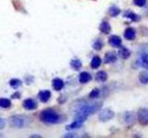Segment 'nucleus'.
Segmentation results:
<instances>
[{
  "instance_id": "12",
  "label": "nucleus",
  "mask_w": 148,
  "mask_h": 138,
  "mask_svg": "<svg viewBox=\"0 0 148 138\" xmlns=\"http://www.w3.org/2000/svg\"><path fill=\"white\" fill-rule=\"evenodd\" d=\"M119 55L122 59H128L130 56H131V51H130L128 48L124 47V46H120L119 50Z\"/></svg>"
},
{
  "instance_id": "14",
  "label": "nucleus",
  "mask_w": 148,
  "mask_h": 138,
  "mask_svg": "<svg viewBox=\"0 0 148 138\" xmlns=\"http://www.w3.org/2000/svg\"><path fill=\"white\" fill-rule=\"evenodd\" d=\"M79 80H80V82L82 83V84H86V83H88L89 81L92 80V76L88 72H82L80 74Z\"/></svg>"
},
{
  "instance_id": "22",
  "label": "nucleus",
  "mask_w": 148,
  "mask_h": 138,
  "mask_svg": "<svg viewBox=\"0 0 148 138\" xmlns=\"http://www.w3.org/2000/svg\"><path fill=\"white\" fill-rule=\"evenodd\" d=\"M108 13H109V15L111 17H117L119 14L120 13V9L118 7H116V6H112V7H110L109 9H108Z\"/></svg>"
},
{
  "instance_id": "17",
  "label": "nucleus",
  "mask_w": 148,
  "mask_h": 138,
  "mask_svg": "<svg viewBox=\"0 0 148 138\" xmlns=\"http://www.w3.org/2000/svg\"><path fill=\"white\" fill-rule=\"evenodd\" d=\"M99 30L100 31H102L105 34H108L109 32L111 31V27L110 24L108 21H103L99 26Z\"/></svg>"
},
{
  "instance_id": "5",
  "label": "nucleus",
  "mask_w": 148,
  "mask_h": 138,
  "mask_svg": "<svg viewBox=\"0 0 148 138\" xmlns=\"http://www.w3.org/2000/svg\"><path fill=\"white\" fill-rule=\"evenodd\" d=\"M10 123L11 125L17 128H22L25 124V118L23 116H18V115H15L10 118Z\"/></svg>"
},
{
  "instance_id": "8",
  "label": "nucleus",
  "mask_w": 148,
  "mask_h": 138,
  "mask_svg": "<svg viewBox=\"0 0 148 138\" xmlns=\"http://www.w3.org/2000/svg\"><path fill=\"white\" fill-rule=\"evenodd\" d=\"M23 108L25 110H35L37 108V103L36 101L34 99H25L23 101Z\"/></svg>"
},
{
  "instance_id": "25",
  "label": "nucleus",
  "mask_w": 148,
  "mask_h": 138,
  "mask_svg": "<svg viewBox=\"0 0 148 138\" xmlns=\"http://www.w3.org/2000/svg\"><path fill=\"white\" fill-rule=\"evenodd\" d=\"M11 105L10 100L8 99H0V107L4 108V109H7L9 108Z\"/></svg>"
},
{
  "instance_id": "30",
  "label": "nucleus",
  "mask_w": 148,
  "mask_h": 138,
  "mask_svg": "<svg viewBox=\"0 0 148 138\" xmlns=\"http://www.w3.org/2000/svg\"><path fill=\"white\" fill-rule=\"evenodd\" d=\"M4 125H5V122H4L3 120L0 118V129H2L4 127Z\"/></svg>"
},
{
  "instance_id": "4",
  "label": "nucleus",
  "mask_w": 148,
  "mask_h": 138,
  "mask_svg": "<svg viewBox=\"0 0 148 138\" xmlns=\"http://www.w3.org/2000/svg\"><path fill=\"white\" fill-rule=\"evenodd\" d=\"M137 120L143 125H148V109L141 108L138 110Z\"/></svg>"
},
{
  "instance_id": "13",
  "label": "nucleus",
  "mask_w": 148,
  "mask_h": 138,
  "mask_svg": "<svg viewBox=\"0 0 148 138\" xmlns=\"http://www.w3.org/2000/svg\"><path fill=\"white\" fill-rule=\"evenodd\" d=\"M50 97H51V92L49 90L40 91L39 94H38V98L40 99V100L42 101V102H46V101H48Z\"/></svg>"
},
{
  "instance_id": "1",
  "label": "nucleus",
  "mask_w": 148,
  "mask_h": 138,
  "mask_svg": "<svg viewBox=\"0 0 148 138\" xmlns=\"http://www.w3.org/2000/svg\"><path fill=\"white\" fill-rule=\"evenodd\" d=\"M102 103L101 102H95V103H91V104H83L82 105L79 110L76 112L75 114V121L84 122L88 116L92 113H95L101 109Z\"/></svg>"
},
{
  "instance_id": "10",
  "label": "nucleus",
  "mask_w": 148,
  "mask_h": 138,
  "mask_svg": "<svg viewBox=\"0 0 148 138\" xmlns=\"http://www.w3.org/2000/svg\"><path fill=\"white\" fill-rule=\"evenodd\" d=\"M123 120L125 121V123L128 125H132V123H134V120H135V115L132 112H125L123 115Z\"/></svg>"
},
{
  "instance_id": "27",
  "label": "nucleus",
  "mask_w": 148,
  "mask_h": 138,
  "mask_svg": "<svg viewBox=\"0 0 148 138\" xmlns=\"http://www.w3.org/2000/svg\"><path fill=\"white\" fill-rule=\"evenodd\" d=\"M99 94H100V90L98 89H95L91 91V93L89 94V97L91 99H95L99 96Z\"/></svg>"
},
{
  "instance_id": "7",
  "label": "nucleus",
  "mask_w": 148,
  "mask_h": 138,
  "mask_svg": "<svg viewBox=\"0 0 148 138\" xmlns=\"http://www.w3.org/2000/svg\"><path fill=\"white\" fill-rule=\"evenodd\" d=\"M108 43H109V44L111 46H112V47L119 48L120 46H121V44H122V40H121L120 37H119L117 35H112L109 38Z\"/></svg>"
},
{
  "instance_id": "29",
  "label": "nucleus",
  "mask_w": 148,
  "mask_h": 138,
  "mask_svg": "<svg viewBox=\"0 0 148 138\" xmlns=\"http://www.w3.org/2000/svg\"><path fill=\"white\" fill-rule=\"evenodd\" d=\"M21 97V94L18 93V92H16L15 94H13L12 96H11V98H13V99H18Z\"/></svg>"
},
{
  "instance_id": "3",
  "label": "nucleus",
  "mask_w": 148,
  "mask_h": 138,
  "mask_svg": "<svg viewBox=\"0 0 148 138\" xmlns=\"http://www.w3.org/2000/svg\"><path fill=\"white\" fill-rule=\"evenodd\" d=\"M115 117V112H113L112 110H110L108 108H106V109H104V110H100V112H99V120L101 122H108L110 121L111 119H113Z\"/></svg>"
},
{
  "instance_id": "28",
  "label": "nucleus",
  "mask_w": 148,
  "mask_h": 138,
  "mask_svg": "<svg viewBox=\"0 0 148 138\" xmlns=\"http://www.w3.org/2000/svg\"><path fill=\"white\" fill-rule=\"evenodd\" d=\"M146 2H147L146 0H134V1H133V3H134V5H135V6L140 7L145 6Z\"/></svg>"
},
{
  "instance_id": "16",
  "label": "nucleus",
  "mask_w": 148,
  "mask_h": 138,
  "mask_svg": "<svg viewBox=\"0 0 148 138\" xmlns=\"http://www.w3.org/2000/svg\"><path fill=\"white\" fill-rule=\"evenodd\" d=\"M52 86H53L55 90L59 91V90H61L63 89L64 82L60 79V78H55V79H53V81H52Z\"/></svg>"
},
{
  "instance_id": "6",
  "label": "nucleus",
  "mask_w": 148,
  "mask_h": 138,
  "mask_svg": "<svg viewBox=\"0 0 148 138\" xmlns=\"http://www.w3.org/2000/svg\"><path fill=\"white\" fill-rule=\"evenodd\" d=\"M138 64L143 68L148 69V53H142L139 55Z\"/></svg>"
},
{
  "instance_id": "15",
  "label": "nucleus",
  "mask_w": 148,
  "mask_h": 138,
  "mask_svg": "<svg viewBox=\"0 0 148 138\" xmlns=\"http://www.w3.org/2000/svg\"><path fill=\"white\" fill-rule=\"evenodd\" d=\"M123 16H124L125 18H130V20H132V21H139V20H140V18H141L140 16L137 15L136 13H134V12L131 11V10H127L126 12H125V13L123 14Z\"/></svg>"
},
{
  "instance_id": "9",
  "label": "nucleus",
  "mask_w": 148,
  "mask_h": 138,
  "mask_svg": "<svg viewBox=\"0 0 148 138\" xmlns=\"http://www.w3.org/2000/svg\"><path fill=\"white\" fill-rule=\"evenodd\" d=\"M135 36H136V31L133 28H128V29L125 30L124 32V38L128 40V41H133L135 39Z\"/></svg>"
},
{
  "instance_id": "26",
  "label": "nucleus",
  "mask_w": 148,
  "mask_h": 138,
  "mask_svg": "<svg viewBox=\"0 0 148 138\" xmlns=\"http://www.w3.org/2000/svg\"><path fill=\"white\" fill-rule=\"evenodd\" d=\"M82 126V122H78V121H74L71 124L67 126L68 130H71V129H76V128H80Z\"/></svg>"
},
{
  "instance_id": "2",
  "label": "nucleus",
  "mask_w": 148,
  "mask_h": 138,
  "mask_svg": "<svg viewBox=\"0 0 148 138\" xmlns=\"http://www.w3.org/2000/svg\"><path fill=\"white\" fill-rule=\"evenodd\" d=\"M40 120L45 123H56L58 122L59 116L55 110L47 109L45 110L40 114Z\"/></svg>"
},
{
  "instance_id": "19",
  "label": "nucleus",
  "mask_w": 148,
  "mask_h": 138,
  "mask_svg": "<svg viewBox=\"0 0 148 138\" xmlns=\"http://www.w3.org/2000/svg\"><path fill=\"white\" fill-rule=\"evenodd\" d=\"M95 79L98 82H105L108 79V74L105 71H99L97 72L96 76H95Z\"/></svg>"
},
{
  "instance_id": "11",
  "label": "nucleus",
  "mask_w": 148,
  "mask_h": 138,
  "mask_svg": "<svg viewBox=\"0 0 148 138\" xmlns=\"http://www.w3.org/2000/svg\"><path fill=\"white\" fill-rule=\"evenodd\" d=\"M117 61V54L114 52H108L106 53L104 58L105 64H112Z\"/></svg>"
},
{
  "instance_id": "18",
  "label": "nucleus",
  "mask_w": 148,
  "mask_h": 138,
  "mask_svg": "<svg viewBox=\"0 0 148 138\" xmlns=\"http://www.w3.org/2000/svg\"><path fill=\"white\" fill-rule=\"evenodd\" d=\"M139 81H140L142 84L143 85H147L148 84V71H142L139 74Z\"/></svg>"
},
{
  "instance_id": "21",
  "label": "nucleus",
  "mask_w": 148,
  "mask_h": 138,
  "mask_svg": "<svg viewBox=\"0 0 148 138\" xmlns=\"http://www.w3.org/2000/svg\"><path fill=\"white\" fill-rule=\"evenodd\" d=\"M71 67L74 69V70H80V69L82 68V62L80 61V60L73 59V60H71Z\"/></svg>"
},
{
  "instance_id": "20",
  "label": "nucleus",
  "mask_w": 148,
  "mask_h": 138,
  "mask_svg": "<svg viewBox=\"0 0 148 138\" xmlns=\"http://www.w3.org/2000/svg\"><path fill=\"white\" fill-rule=\"evenodd\" d=\"M101 62H102V60L99 56H95L94 58L92 59V62H91V67L92 69H96V68H98L100 66V64H101Z\"/></svg>"
},
{
  "instance_id": "24",
  "label": "nucleus",
  "mask_w": 148,
  "mask_h": 138,
  "mask_svg": "<svg viewBox=\"0 0 148 138\" xmlns=\"http://www.w3.org/2000/svg\"><path fill=\"white\" fill-rule=\"evenodd\" d=\"M103 41H102L100 39H97L94 43H92V48H94L95 51H100L102 48H103Z\"/></svg>"
},
{
  "instance_id": "23",
  "label": "nucleus",
  "mask_w": 148,
  "mask_h": 138,
  "mask_svg": "<svg viewBox=\"0 0 148 138\" xmlns=\"http://www.w3.org/2000/svg\"><path fill=\"white\" fill-rule=\"evenodd\" d=\"M22 84V82L18 79V78H13V79L10 80V82H9V85H10L11 87H13V89H18V87H21Z\"/></svg>"
},
{
  "instance_id": "31",
  "label": "nucleus",
  "mask_w": 148,
  "mask_h": 138,
  "mask_svg": "<svg viewBox=\"0 0 148 138\" xmlns=\"http://www.w3.org/2000/svg\"><path fill=\"white\" fill-rule=\"evenodd\" d=\"M65 137H74V135H65Z\"/></svg>"
}]
</instances>
